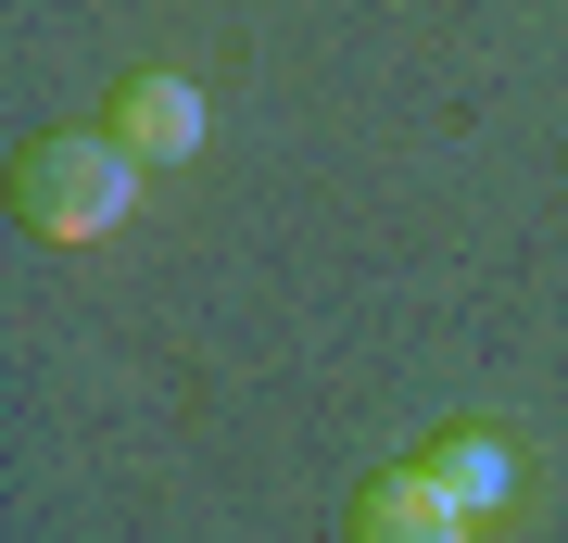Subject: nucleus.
<instances>
[{
  "label": "nucleus",
  "mask_w": 568,
  "mask_h": 543,
  "mask_svg": "<svg viewBox=\"0 0 568 543\" xmlns=\"http://www.w3.org/2000/svg\"><path fill=\"white\" fill-rule=\"evenodd\" d=\"M126 178H140L126 140H26L13 215H26V241H102V228H126Z\"/></svg>",
  "instance_id": "nucleus-1"
},
{
  "label": "nucleus",
  "mask_w": 568,
  "mask_h": 543,
  "mask_svg": "<svg viewBox=\"0 0 568 543\" xmlns=\"http://www.w3.org/2000/svg\"><path fill=\"white\" fill-rule=\"evenodd\" d=\"M354 543H467V505L405 455V467H379V481L354 493Z\"/></svg>",
  "instance_id": "nucleus-2"
},
{
  "label": "nucleus",
  "mask_w": 568,
  "mask_h": 543,
  "mask_svg": "<svg viewBox=\"0 0 568 543\" xmlns=\"http://www.w3.org/2000/svg\"><path fill=\"white\" fill-rule=\"evenodd\" d=\"M114 140L140 152V164L203 152V89H190V77H126V89H114Z\"/></svg>",
  "instance_id": "nucleus-3"
},
{
  "label": "nucleus",
  "mask_w": 568,
  "mask_h": 543,
  "mask_svg": "<svg viewBox=\"0 0 568 543\" xmlns=\"http://www.w3.org/2000/svg\"><path fill=\"white\" fill-rule=\"evenodd\" d=\"M429 481H443L467 519H493V505H506V481H518V455H506V430H443V443L417 455Z\"/></svg>",
  "instance_id": "nucleus-4"
}]
</instances>
